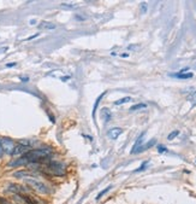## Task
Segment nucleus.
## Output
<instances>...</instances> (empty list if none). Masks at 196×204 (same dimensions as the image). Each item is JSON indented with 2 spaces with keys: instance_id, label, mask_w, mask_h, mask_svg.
<instances>
[{
  "instance_id": "21",
  "label": "nucleus",
  "mask_w": 196,
  "mask_h": 204,
  "mask_svg": "<svg viewBox=\"0 0 196 204\" xmlns=\"http://www.w3.org/2000/svg\"><path fill=\"white\" fill-rule=\"evenodd\" d=\"M158 151L160 152V154H164V152H167V149H166L165 146H162V145H160V146H158Z\"/></svg>"
},
{
  "instance_id": "26",
  "label": "nucleus",
  "mask_w": 196,
  "mask_h": 204,
  "mask_svg": "<svg viewBox=\"0 0 196 204\" xmlns=\"http://www.w3.org/2000/svg\"><path fill=\"white\" fill-rule=\"evenodd\" d=\"M122 57H123V58H126V57H128V53H123Z\"/></svg>"
},
{
  "instance_id": "17",
  "label": "nucleus",
  "mask_w": 196,
  "mask_h": 204,
  "mask_svg": "<svg viewBox=\"0 0 196 204\" xmlns=\"http://www.w3.org/2000/svg\"><path fill=\"white\" fill-rule=\"evenodd\" d=\"M147 108V104H143V103H140V104H136V105H132L130 108V111H135V110H140V109H144Z\"/></svg>"
},
{
  "instance_id": "19",
  "label": "nucleus",
  "mask_w": 196,
  "mask_h": 204,
  "mask_svg": "<svg viewBox=\"0 0 196 204\" xmlns=\"http://www.w3.org/2000/svg\"><path fill=\"white\" fill-rule=\"evenodd\" d=\"M188 100H190L194 105L196 104V92H194V93H191V94L188 97Z\"/></svg>"
},
{
  "instance_id": "15",
  "label": "nucleus",
  "mask_w": 196,
  "mask_h": 204,
  "mask_svg": "<svg viewBox=\"0 0 196 204\" xmlns=\"http://www.w3.org/2000/svg\"><path fill=\"white\" fill-rule=\"evenodd\" d=\"M130 100H131L130 97H125V98H122V99L116 100V101H114V105H122V104H124V103H129Z\"/></svg>"
},
{
  "instance_id": "18",
  "label": "nucleus",
  "mask_w": 196,
  "mask_h": 204,
  "mask_svg": "<svg viewBox=\"0 0 196 204\" xmlns=\"http://www.w3.org/2000/svg\"><path fill=\"white\" fill-rule=\"evenodd\" d=\"M178 135H179V132H178V130H173V132H172L171 134H169L167 139H169V140H173L174 138H177Z\"/></svg>"
},
{
  "instance_id": "1",
  "label": "nucleus",
  "mask_w": 196,
  "mask_h": 204,
  "mask_svg": "<svg viewBox=\"0 0 196 204\" xmlns=\"http://www.w3.org/2000/svg\"><path fill=\"white\" fill-rule=\"evenodd\" d=\"M52 151L50 149H35L25 152L22 157H19L18 159L8 163L10 167H19V166H24L29 164V163H47L50 162L52 158Z\"/></svg>"
},
{
  "instance_id": "7",
  "label": "nucleus",
  "mask_w": 196,
  "mask_h": 204,
  "mask_svg": "<svg viewBox=\"0 0 196 204\" xmlns=\"http://www.w3.org/2000/svg\"><path fill=\"white\" fill-rule=\"evenodd\" d=\"M105 94H106V92H102V93L96 98V100H95V103H94V108H93V113H92V116H93V120H94V123L96 125V110H97V106H99V104H100V100L105 97Z\"/></svg>"
},
{
  "instance_id": "9",
  "label": "nucleus",
  "mask_w": 196,
  "mask_h": 204,
  "mask_svg": "<svg viewBox=\"0 0 196 204\" xmlns=\"http://www.w3.org/2000/svg\"><path fill=\"white\" fill-rule=\"evenodd\" d=\"M143 138H144V133H142L139 138H137V140L135 141V145L131 149V154H136V151L143 145Z\"/></svg>"
},
{
  "instance_id": "24",
  "label": "nucleus",
  "mask_w": 196,
  "mask_h": 204,
  "mask_svg": "<svg viewBox=\"0 0 196 204\" xmlns=\"http://www.w3.org/2000/svg\"><path fill=\"white\" fill-rule=\"evenodd\" d=\"M4 155V152H3V149H1V144H0V157H1Z\"/></svg>"
},
{
  "instance_id": "10",
  "label": "nucleus",
  "mask_w": 196,
  "mask_h": 204,
  "mask_svg": "<svg viewBox=\"0 0 196 204\" xmlns=\"http://www.w3.org/2000/svg\"><path fill=\"white\" fill-rule=\"evenodd\" d=\"M170 76L174 77V79H181V80H188V79H191L194 76L192 73H174V74H171Z\"/></svg>"
},
{
  "instance_id": "12",
  "label": "nucleus",
  "mask_w": 196,
  "mask_h": 204,
  "mask_svg": "<svg viewBox=\"0 0 196 204\" xmlns=\"http://www.w3.org/2000/svg\"><path fill=\"white\" fill-rule=\"evenodd\" d=\"M155 142H156V140H155V139L149 140V141L147 142L146 145H142V146H141L139 150H137V151H136V154H140V152H142V151H144V150H148L149 147H152L153 145H155Z\"/></svg>"
},
{
  "instance_id": "2",
  "label": "nucleus",
  "mask_w": 196,
  "mask_h": 204,
  "mask_svg": "<svg viewBox=\"0 0 196 204\" xmlns=\"http://www.w3.org/2000/svg\"><path fill=\"white\" fill-rule=\"evenodd\" d=\"M24 182L27 183L28 187H30L33 191H35L37 193H41V195H48L51 192L50 187L45 182L37 180L35 178H27V179H24Z\"/></svg>"
},
{
  "instance_id": "22",
  "label": "nucleus",
  "mask_w": 196,
  "mask_h": 204,
  "mask_svg": "<svg viewBox=\"0 0 196 204\" xmlns=\"http://www.w3.org/2000/svg\"><path fill=\"white\" fill-rule=\"evenodd\" d=\"M146 166H147V162H144V163H143V164H142V166H141V167H140L139 169H136L135 171H136V173H139V171H141V170H143V169L146 168Z\"/></svg>"
},
{
  "instance_id": "3",
  "label": "nucleus",
  "mask_w": 196,
  "mask_h": 204,
  "mask_svg": "<svg viewBox=\"0 0 196 204\" xmlns=\"http://www.w3.org/2000/svg\"><path fill=\"white\" fill-rule=\"evenodd\" d=\"M46 170L50 173V174L54 175V176H63L66 173V168L63 162L59 161H50L47 162L46 164Z\"/></svg>"
},
{
  "instance_id": "11",
  "label": "nucleus",
  "mask_w": 196,
  "mask_h": 204,
  "mask_svg": "<svg viewBox=\"0 0 196 204\" xmlns=\"http://www.w3.org/2000/svg\"><path fill=\"white\" fill-rule=\"evenodd\" d=\"M22 198H23L24 204H40V200L33 198L32 196H29V195H22Z\"/></svg>"
},
{
  "instance_id": "14",
  "label": "nucleus",
  "mask_w": 196,
  "mask_h": 204,
  "mask_svg": "<svg viewBox=\"0 0 196 204\" xmlns=\"http://www.w3.org/2000/svg\"><path fill=\"white\" fill-rule=\"evenodd\" d=\"M40 28L52 30V29H55V24H53V23H51V22H41V23H40Z\"/></svg>"
},
{
  "instance_id": "25",
  "label": "nucleus",
  "mask_w": 196,
  "mask_h": 204,
  "mask_svg": "<svg viewBox=\"0 0 196 204\" xmlns=\"http://www.w3.org/2000/svg\"><path fill=\"white\" fill-rule=\"evenodd\" d=\"M5 51H7V47H4V48H0V52H5Z\"/></svg>"
},
{
  "instance_id": "20",
  "label": "nucleus",
  "mask_w": 196,
  "mask_h": 204,
  "mask_svg": "<svg viewBox=\"0 0 196 204\" xmlns=\"http://www.w3.org/2000/svg\"><path fill=\"white\" fill-rule=\"evenodd\" d=\"M0 204H13V203H11V202L7 200V199L4 198V197H0Z\"/></svg>"
},
{
  "instance_id": "13",
  "label": "nucleus",
  "mask_w": 196,
  "mask_h": 204,
  "mask_svg": "<svg viewBox=\"0 0 196 204\" xmlns=\"http://www.w3.org/2000/svg\"><path fill=\"white\" fill-rule=\"evenodd\" d=\"M101 116L104 117L105 122H108V121L111 120V117H112V114H111L110 109H107V108H104V109L101 110Z\"/></svg>"
},
{
  "instance_id": "5",
  "label": "nucleus",
  "mask_w": 196,
  "mask_h": 204,
  "mask_svg": "<svg viewBox=\"0 0 196 204\" xmlns=\"http://www.w3.org/2000/svg\"><path fill=\"white\" fill-rule=\"evenodd\" d=\"M0 144H1L3 152L6 155H12V151L15 149V142L10 138H1L0 139Z\"/></svg>"
},
{
  "instance_id": "16",
  "label": "nucleus",
  "mask_w": 196,
  "mask_h": 204,
  "mask_svg": "<svg viewBox=\"0 0 196 204\" xmlns=\"http://www.w3.org/2000/svg\"><path fill=\"white\" fill-rule=\"evenodd\" d=\"M111 188H112V186H111V185H110V186H107L106 188H104V190H102V191H101V192L99 193V195H97V196H96V200H99V199H100V198H101V197H102L104 195H106V193H107V192H108V191H110Z\"/></svg>"
},
{
  "instance_id": "4",
  "label": "nucleus",
  "mask_w": 196,
  "mask_h": 204,
  "mask_svg": "<svg viewBox=\"0 0 196 204\" xmlns=\"http://www.w3.org/2000/svg\"><path fill=\"white\" fill-rule=\"evenodd\" d=\"M7 192L12 193V195H28L29 191H33L30 187H25L22 185H18V183H10L6 188Z\"/></svg>"
},
{
  "instance_id": "6",
  "label": "nucleus",
  "mask_w": 196,
  "mask_h": 204,
  "mask_svg": "<svg viewBox=\"0 0 196 204\" xmlns=\"http://www.w3.org/2000/svg\"><path fill=\"white\" fill-rule=\"evenodd\" d=\"M122 133H123V129L116 127V128H112V129H110L108 132H107V137H108L110 139H112V140H116V139L119 138V135Z\"/></svg>"
},
{
  "instance_id": "23",
  "label": "nucleus",
  "mask_w": 196,
  "mask_h": 204,
  "mask_svg": "<svg viewBox=\"0 0 196 204\" xmlns=\"http://www.w3.org/2000/svg\"><path fill=\"white\" fill-rule=\"evenodd\" d=\"M15 65H16V63H8V64H6V68H12Z\"/></svg>"
},
{
  "instance_id": "8",
  "label": "nucleus",
  "mask_w": 196,
  "mask_h": 204,
  "mask_svg": "<svg viewBox=\"0 0 196 204\" xmlns=\"http://www.w3.org/2000/svg\"><path fill=\"white\" fill-rule=\"evenodd\" d=\"M28 150H29V147H27V146H24V145H22V144H17V145H15V149H13V151H12V155H13V156L24 155L25 152H28Z\"/></svg>"
}]
</instances>
